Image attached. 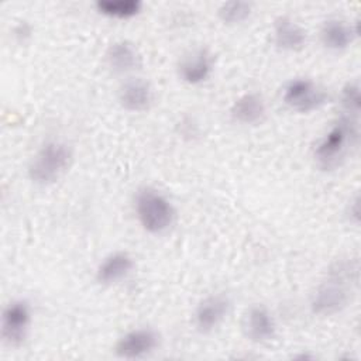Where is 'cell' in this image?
I'll return each mask as SVG.
<instances>
[{"label":"cell","mask_w":361,"mask_h":361,"mask_svg":"<svg viewBox=\"0 0 361 361\" xmlns=\"http://www.w3.org/2000/svg\"><path fill=\"white\" fill-rule=\"evenodd\" d=\"M355 281L357 268L350 262H338L330 271L327 279L316 289L310 303L313 313L330 316L345 307Z\"/></svg>","instance_id":"6da1fadb"},{"label":"cell","mask_w":361,"mask_h":361,"mask_svg":"<svg viewBox=\"0 0 361 361\" xmlns=\"http://www.w3.org/2000/svg\"><path fill=\"white\" fill-rule=\"evenodd\" d=\"M358 140V121L355 117L341 114L314 148V159L323 169H331L340 164L347 151Z\"/></svg>","instance_id":"7a4b0ae2"},{"label":"cell","mask_w":361,"mask_h":361,"mask_svg":"<svg viewBox=\"0 0 361 361\" xmlns=\"http://www.w3.org/2000/svg\"><path fill=\"white\" fill-rule=\"evenodd\" d=\"M72 159L73 154L66 142L58 140L47 141L31 158L28 178L35 185H51L69 169Z\"/></svg>","instance_id":"3957f363"},{"label":"cell","mask_w":361,"mask_h":361,"mask_svg":"<svg viewBox=\"0 0 361 361\" xmlns=\"http://www.w3.org/2000/svg\"><path fill=\"white\" fill-rule=\"evenodd\" d=\"M134 210L141 227L151 234H162L175 221V209L169 199L158 189L144 186L137 190Z\"/></svg>","instance_id":"277c9868"},{"label":"cell","mask_w":361,"mask_h":361,"mask_svg":"<svg viewBox=\"0 0 361 361\" xmlns=\"http://www.w3.org/2000/svg\"><path fill=\"white\" fill-rule=\"evenodd\" d=\"M282 99L288 107L299 113L320 109L329 99L324 89L306 78H295L283 87Z\"/></svg>","instance_id":"5b68a950"},{"label":"cell","mask_w":361,"mask_h":361,"mask_svg":"<svg viewBox=\"0 0 361 361\" xmlns=\"http://www.w3.org/2000/svg\"><path fill=\"white\" fill-rule=\"evenodd\" d=\"M31 324L30 305L23 300L10 302L1 313V338L10 347H18L24 343Z\"/></svg>","instance_id":"8992f818"},{"label":"cell","mask_w":361,"mask_h":361,"mask_svg":"<svg viewBox=\"0 0 361 361\" xmlns=\"http://www.w3.org/2000/svg\"><path fill=\"white\" fill-rule=\"evenodd\" d=\"M158 345L159 334L151 327H140L123 334L114 345V353L124 360H137L151 354Z\"/></svg>","instance_id":"52a82bcc"},{"label":"cell","mask_w":361,"mask_h":361,"mask_svg":"<svg viewBox=\"0 0 361 361\" xmlns=\"http://www.w3.org/2000/svg\"><path fill=\"white\" fill-rule=\"evenodd\" d=\"M230 310V300L223 293H213L206 296L197 305L193 322L200 333H210L226 319Z\"/></svg>","instance_id":"ba28073f"},{"label":"cell","mask_w":361,"mask_h":361,"mask_svg":"<svg viewBox=\"0 0 361 361\" xmlns=\"http://www.w3.org/2000/svg\"><path fill=\"white\" fill-rule=\"evenodd\" d=\"M244 336L252 343H268L276 334V323L272 313L261 306H251L243 319Z\"/></svg>","instance_id":"9c48e42d"},{"label":"cell","mask_w":361,"mask_h":361,"mask_svg":"<svg viewBox=\"0 0 361 361\" xmlns=\"http://www.w3.org/2000/svg\"><path fill=\"white\" fill-rule=\"evenodd\" d=\"M213 71V58L206 48L188 51L178 63L179 78L188 85H200L209 79Z\"/></svg>","instance_id":"30bf717a"},{"label":"cell","mask_w":361,"mask_h":361,"mask_svg":"<svg viewBox=\"0 0 361 361\" xmlns=\"http://www.w3.org/2000/svg\"><path fill=\"white\" fill-rule=\"evenodd\" d=\"M118 103L128 111H144L154 102L151 85L141 78H130L118 89Z\"/></svg>","instance_id":"8fae6325"},{"label":"cell","mask_w":361,"mask_h":361,"mask_svg":"<svg viewBox=\"0 0 361 361\" xmlns=\"http://www.w3.org/2000/svg\"><path fill=\"white\" fill-rule=\"evenodd\" d=\"M357 35V23L348 24V21L338 17L326 20L320 28L322 44L331 51H343L348 48V45H351Z\"/></svg>","instance_id":"7c38bea8"},{"label":"cell","mask_w":361,"mask_h":361,"mask_svg":"<svg viewBox=\"0 0 361 361\" xmlns=\"http://www.w3.org/2000/svg\"><path fill=\"white\" fill-rule=\"evenodd\" d=\"M134 269V259L126 251H116L103 258L96 268V281L100 285H113L127 278Z\"/></svg>","instance_id":"4fadbf2b"},{"label":"cell","mask_w":361,"mask_h":361,"mask_svg":"<svg viewBox=\"0 0 361 361\" xmlns=\"http://www.w3.org/2000/svg\"><path fill=\"white\" fill-rule=\"evenodd\" d=\"M272 37L275 45L279 49L289 52L302 49L307 41L306 30L299 23L286 16L278 17L274 21Z\"/></svg>","instance_id":"5bb4252c"},{"label":"cell","mask_w":361,"mask_h":361,"mask_svg":"<svg viewBox=\"0 0 361 361\" xmlns=\"http://www.w3.org/2000/svg\"><path fill=\"white\" fill-rule=\"evenodd\" d=\"M107 66L118 75H126L137 71L141 66V55L134 44L121 39L113 42L106 51Z\"/></svg>","instance_id":"9a60e30c"},{"label":"cell","mask_w":361,"mask_h":361,"mask_svg":"<svg viewBox=\"0 0 361 361\" xmlns=\"http://www.w3.org/2000/svg\"><path fill=\"white\" fill-rule=\"evenodd\" d=\"M230 114L235 123L244 126H254L264 120L267 114V104L261 94L255 92H248L234 100L230 109Z\"/></svg>","instance_id":"2e32d148"},{"label":"cell","mask_w":361,"mask_h":361,"mask_svg":"<svg viewBox=\"0 0 361 361\" xmlns=\"http://www.w3.org/2000/svg\"><path fill=\"white\" fill-rule=\"evenodd\" d=\"M94 7L106 17L127 20L141 13L142 3L140 0H97Z\"/></svg>","instance_id":"e0dca14e"},{"label":"cell","mask_w":361,"mask_h":361,"mask_svg":"<svg viewBox=\"0 0 361 361\" xmlns=\"http://www.w3.org/2000/svg\"><path fill=\"white\" fill-rule=\"evenodd\" d=\"M252 6L247 1H227L219 8V17L224 24L235 25L245 21L251 14Z\"/></svg>","instance_id":"ac0fdd59"},{"label":"cell","mask_w":361,"mask_h":361,"mask_svg":"<svg viewBox=\"0 0 361 361\" xmlns=\"http://www.w3.org/2000/svg\"><path fill=\"white\" fill-rule=\"evenodd\" d=\"M340 103L344 109L345 116L355 117L360 113L361 107V96H360V86L355 82H348L343 89H341V96H340Z\"/></svg>","instance_id":"d6986e66"}]
</instances>
